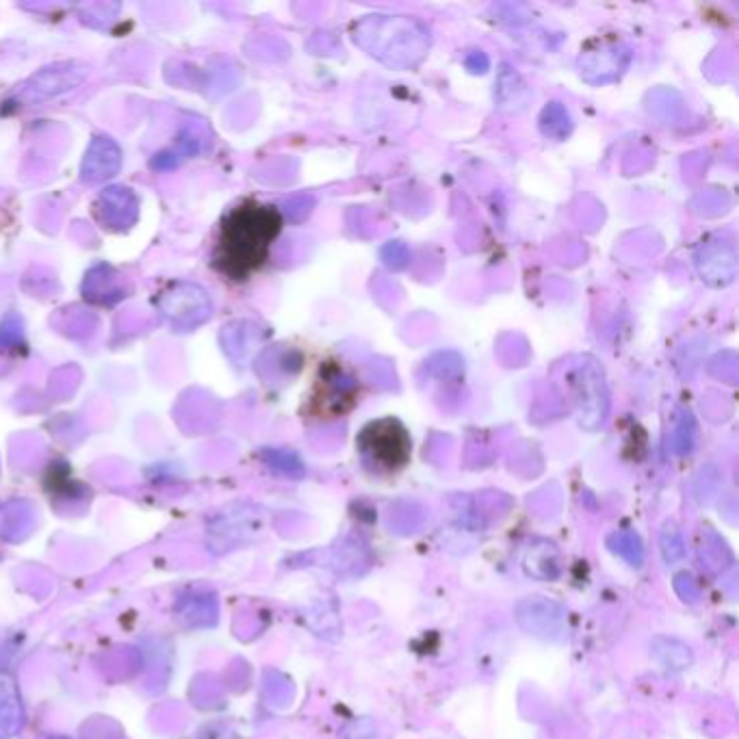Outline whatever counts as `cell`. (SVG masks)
<instances>
[{"instance_id":"1","label":"cell","mask_w":739,"mask_h":739,"mask_svg":"<svg viewBox=\"0 0 739 739\" xmlns=\"http://www.w3.org/2000/svg\"><path fill=\"white\" fill-rule=\"evenodd\" d=\"M282 230V215L269 204L246 202L226 215L219 228L213 265L230 280H248L269 258Z\"/></svg>"},{"instance_id":"2","label":"cell","mask_w":739,"mask_h":739,"mask_svg":"<svg viewBox=\"0 0 739 739\" xmlns=\"http://www.w3.org/2000/svg\"><path fill=\"white\" fill-rule=\"evenodd\" d=\"M360 48L395 70L419 66L430 50V31L406 15H369L354 26Z\"/></svg>"},{"instance_id":"3","label":"cell","mask_w":739,"mask_h":739,"mask_svg":"<svg viewBox=\"0 0 739 739\" xmlns=\"http://www.w3.org/2000/svg\"><path fill=\"white\" fill-rule=\"evenodd\" d=\"M358 451L378 473H395L410 458V434L393 417L373 420L358 436Z\"/></svg>"},{"instance_id":"4","label":"cell","mask_w":739,"mask_h":739,"mask_svg":"<svg viewBox=\"0 0 739 739\" xmlns=\"http://www.w3.org/2000/svg\"><path fill=\"white\" fill-rule=\"evenodd\" d=\"M568 382L572 389V401H575L579 423L585 430H596L610 410V393H607L605 378L599 362L592 358H582L568 373Z\"/></svg>"},{"instance_id":"5","label":"cell","mask_w":739,"mask_h":739,"mask_svg":"<svg viewBox=\"0 0 739 739\" xmlns=\"http://www.w3.org/2000/svg\"><path fill=\"white\" fill-rule=\"evenodd\" d=\"M514 621L525 633L547 642L568 638V612L547 596H527L514 605Z\"/></svg>"},{"instance_id":"6","label":"cell","mask_w":739,"mask_h":739,"mask_svg":"<svg viewBox=\"0 0 739 739\" xmlns=\"http://www.w3.org/2000/svg\"><path fill=\"white\" fill-rule=\"evenodd\" d=\"M631 61V48L618 39H607L599 42L596 48H588L579 56V72L583 81L601 85L616 81L621 74L627 70Z\"/></svg>"},{"instance_id":"7","label":"cell","mask_w":739,"mask_h":739,"mask_svg":"<svg viewBox=\"0 0 739 739\" xmlns=\"http://www.w3.org/2000/svg\"><path fill=\"white\" fill-rule=\"evenodd\" d=\"M161 309L169 321L178 328H191L202 323L208 317L210 306L207 295L200 287L178 284L172 293H165Z\"/></svg>"},{"instance_id":"8","label":"cell","mask_w":739,"mask_h":739,"mask_svg":"<svg viewBox=\"0 0 739 739\" xmlns=\"http://www.w3.org/2000/svg\"><path fill=\"white\" fill-rule=\"evenodd\" d=\"M321 375L323 380H319L315 395H312L315 408L332 410L334 414H343L345 410H349L358 397L356 380L339 367H328L326 371H321Z\"/></svg>"},{"instance_id":"9","label":"cell","mask_w":739,"mask_h":739,"mask_svg":"<svg viewBox=\"0 0 739 739\" xmlns=\"http://www.w3.org/2000/svg\"><path fill=\"white\" fill-rule=\"evenodd\" d=\"M564 557L562 551L547 538H533L522 555V568L531 579L538 582H555L562 575Z\"/></svg>"},{"instance_id":"10","label":"cell","mask_w":739,"mask_h":739,"mask_svg":"<svg viewBox=\"0 0 739 739\" xmlns=\"http://www.w3.org/2000/svg\"><path fill=\"white\" fill-rule=\"evenodd\" d=\"M122 165V152L117 144L109 137H96L87 147V155L83 161V180L85 183H102L117 174Z\"/></svg>"},{"instance_id":"11","label":"cell","mask_w":739,"mask_h":739,"mask_svg":"<svg viewBox=\"0 0 739 739\" xmlns=\"http://www.w3.org/2000/svg\"><path fill=\"white\" fill-rule=\"evenodd\" d=\"M124 208H133L137 207V200L128 189H122V187H113V189H106L98 197V204H96V210H98L102 224H109L111 228H128V224H133L137 213H128Z\"/></svg>"},{"instance_id":"12","label":"cell","mask_w":739,"mask_h":739,"mask_svg":"<svg viewBox=\"0 0 739 739\" xmlns=\"http://www.w3.org/2000/svg\"><path fill=\"white\" fill-rule=\"evenodd\" d=\"M22 701L14 676L0 673V737L14 735L22 726Z\"/></svg>"},{"instance_id":"13","label":"cell","mask_w":739,"mask_h":739,"mask_svg":"<svg viewBox=\"0 0 739 739\" xmlns=\"http://www.w3.org/2000/svg\"><path fill=\"white\" fill-rule=\"evenodd\" d=\"M651 655L662 668L673 670V673H681V670L690 668L693 662L692 648L685 642L668 638V635H657L651 644Z\"/></svg>"},{"instance_id":"14","label":"cell","mask_w":739,"mask_h":739,"mask_svg":"<svg viewBox=\"0 0 739 739\" xmlns=\"http://www.w3.org/2000/svg\"><path fill=\"white\" fill-rule=\"evenodd\" d=\"M698 271L707 278L709 282H729L735 274V252L724 256V249L718 246H707L696 254Z\"/></svg>"},{"instance_id":"15","label":"cell","mask_w":739,"mask_h":739,"mask_svg":"<svg viewBox=\"0 0 739 739\" xmlns=\"http://www.w3.org/2000/svg\"><path fill=\"white\" fill-rule=\"evenodd\" d=\"M367 566H369V551L360 540L347 538L339 544V547H334L332 568L339 575L343 577L360 575Z\"/></svg>"},{"instance_id":"16","label":"cell","mask_w":739,"mask_h":739,"mask_svg":"<svg viewBox=\"0 0 739 739\" xmlns=\"http://www.w3.org/2000/svg\"><path fill=\"white\" fill-rule=\"evenodd\" d=\"M497 98L499 106L505 111H522L530 102V89L510 66H503L501 74H499Z\"/></svg>"},{"instance_id":"17","label":"cell","mask_w":739,"mask_h":739,"mask_svg":"<svg viewBox=\"0 0 739 739\" xmlns=\"http://www.w3.org/2000/svg\"><path fill=\"white\" fill-rule=\"evenodd\" d=\"M540 130H542L544 137L549 139H566L572 130L571 116L560 102H551L549 106H544L542 116H540Z\"/></svg>"},{"instance_id":"18","label":"cell","mask_w":739,"mask_h":739,"mask_svg":"<svg viewBox=\"0 0 739 739\" xmlns=\"http://www.w3.org/2000/svg\"><path fill=\"white\" fill-rule=\"evenodd\" d=\"M607 547H610L613 553H618L623 560H627L631 566H642L644 564V547H642V540L635 531H616L607 538Z\"/></svg>"},{"instance_id":"19","label":"cell","mask_w":739,"mask_h":739,"mask_svg":"<svg viewBox=\"0 0 739 739\" xmlns=\"http://www.w3.org/2000/svg\"><path fill=\"white\" fill-rule=\"evenodd\" d=\"M659 544H662V555L666 560V564H674V562H679L685 555V542L681 538V531L676 530V525H673V522H668L662 530Z\"/></svg>"},{"instance_id":"20","label":"cell","mask_w":739,"mask_h":739,"mask_svg":"<svg viewBox=\"0 0 739 739\" xmlns=\"http://www.w3.org/2000/svg\"><path fill=\"white\" fill-rule=\"evenodd\" d=\"M265 460L271 469L278 471V473H282V475H289V477L304 475V464L299 462L298 456H293V453H289V451H267Z\"/></svg>"},{"instance_id":"21","label":"cell","mask_w":739,"mask_h":739,"mask_svg":"<svg viewBox=\"0 0 739 739\" xmlns=\"http://www.w3.org/2000/svg\"><path fill=\"white\" fill-rule=\"evenodd\" d=\"M382 258L384 263L393 267V269H401V267H406L408 260H410V254H408L403 243H389V246L382 249Z\"/></svg>"},{"instance_id":"22","label":"cell","mask_w":739,"mask_h":739,"mask_svg":"<svg viewBox=\"0 0 739 739\" xmlns=\"http://www.w3.org/2000/svg\"><path fill=\"white\" fill-rule=\"evenodd\" d=\"M692 423V419H683V423L676 428V434L673 439V445H674V451L676 453H690L692 447H693V428L687 430V425Z\"/></svg>"},{"instance_id":"23","label":"cell","mask_w":739,"mask_h":739,"mask_svg":"<svg viewBox=\"0 0 739 739\" xmlns=\"http://www.w3.org/2000/svg\"><path fill=\"white\" fill-rule=\"evenodd\" d=\"M674 590L676 592H679V596L683 601H690V602H693L698 599V585H696V582H693V579L687 575V572H683V575H676L674 577Z\"/></svg>"},{"instance_id":"24","label":"cell","mask_w":739,"mask_h":739,"mask_svg":"<svg viewBox=\"0 0 739 739\" xmlns=\"http://www.w3.org/2000/svg\"><path fill=\"white\" fill-rule=\"evenodd\" d=\"M488 66H491V61H488V56L484 53H471L466 56V67L473 74L486 72Z\"/></svg>"}]
</instances>
